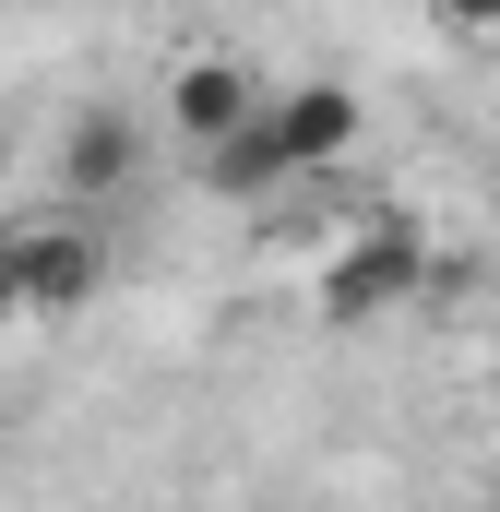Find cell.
<instances>
[{"label": "cell", "mask_w": 500, "mask_h": 512, "mask_svg": "<svg viewBox=\"0 0 500 512\" xmlns=\"http://www.w3.org/2000/svg\"><path fill=\"white\" fill-rule=\"evenodd\" d=\"M441 36H500V0H429Z\"/></svg>", "instance_id": "obj_6"}, {"label": "cell", "mask_w": 500, "mask_h": 512, "mask_svg": "<svg viewBox=\"0 0 500 512\" xmlns=\"http://www.w3.org/2000/svg\"><path fill=\"white\" fill-rule=\"evenodd\" d=\"M131 167H143V120H120V108H84V120L60 131V203L72 215H96Z\"/></svg>", "instance_id": "obj_5"}, {"label": "cell", "mask_w": 500, "mask_h": 512, "mask_svg": "<svg viewBox=\"0 0 500 512\" xmlns=\"http://www.w3.org/2000/svg\"><path fill=\"white\" fill-rule=\"evenodd\" d=\"M429 286V251L405 239V227H358L346 251L322 262V322H381V310H405Z\"/></svg>", "instance_id": "obj_2"}, {"label": "cell", "mask_w": 500, "mask_h": 512, "mask_svg": "<svg viewBox=\"0 0 500 512\" xmlns=\"http://www.w3.org/2000/svg\"><path fill=\"white\" fill-rule=\"evenodd\" d=\"M250 120H262V84H250V60H215V48H203V60H179V72H167V96H155V131H179L191 155H215V143L250 131Z\"/></svg>", "instance_id": "obj_4"}, {"label": "cell", "mask_w": 500, "mask_h": 512, "mask_svg": "<svg viewBox=\"0 0 500 512\" xmlns=\"http://www.w3.org/2000/svg\"><path fill=\"white\" fill-rule=\"evenodd\" d=\"M489 512H500V501H489Z\"/></svg>", "instance_id": "obj_7"}, {"label": "cell", "mask_w": 500, "mask_h": 512, "mask_svg": "<svg viewBox=\"0 0 500 512\" xmlns=\"http://www.w3.org/2000/svg\"><path fill=\"white\" fill-rule=\"evenodd\" d=\"M358 84H286V96H262V155H274V179H310V167H334L346 143H358Z\"/></svg>", "instance_id": "obj_3"}, {"label": "cell", "mask_w": 500, "mask_h": 512, "mask_svg": "<svg viewBox=\"0 0 500 512\" xmlns=\"http://www.w3.org/2000/svg\"><path fill=\"white\" fill-rule=\"evenodd\" d=\"M0 286H12V322H72V310L108 286V239H96V215H72V203L12 215V227H0Z\"/></svg>", "instance_id": "obj_1"}]
</instances>
